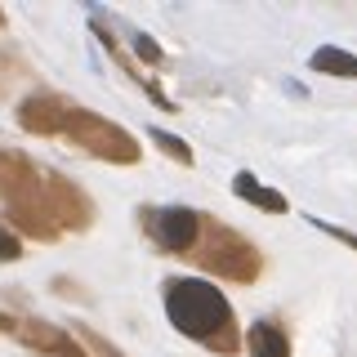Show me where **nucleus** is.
Here are the masks:
<instances>
[{"mask_svg": "<svg viewBox=\"0 0 357 357\" xmlns=\"http://www.w3.org/2000/svg\"><path fill=\"white\" fill-rule=\"evenodd\" d=\"M148 232L165 250H188L197 241V210L188 206H165V210H148Z\"/></svg>", "mask_w": 357, "mask_h": 357, "instance_id": "nucleus-2", "label": "nucleus"}, {"mask_svg": "<svg viewBox=\"0 0 357 357\" xmlns=\"http://www.w3.org/2000/svg\"><path fill=\"white\" fill-rule=\"evenodd\" d=\"M232 192H237L241 201H250V206H259V210H273V215L286 210V197L273 192V188H264L255 174H237V178H232Z\"/></svg>", "mask_w": 357, "mask_h": 357, "instance_id": "nucleus-6", "label": "nucleus"}, {"mask_svg": "<svg viewBox=\"0 0 357 357\" xmlns=\"http://www.w3.org/2000/svg\"><path fill=\"white\" fill-rule=\"evenodd\" d=\"M250 357H290L286 331H277L273 321H255L250 326Z\"/></svg>", "mask_w": 357, "mask_h": 357, "instance_id": "nucleus-5", "label": "nucleus"}, {"mask_svg": "<svg viewBox=\"0 0 357 357\" xmlns=\"http://www.w3.org/2000/svg\"><path fill=\"white\" fill-rule=\"evenodd\" d=\"M152 139L161 143V148L170 152V156H178V161H183V165L192 161V152H188V143H183V139H174V134H165V130H152Z\"/></svg>", "mask_w": 357, "mask_h": 357, "instance_id": "nucleus-7", "label": "nucleus"}, {"mask_svg": "<svg viewBox=\"0 0 357 357\" xmlns=\"http://www.w3.org/2000/svg\"><path fill=\"white\" fill-rule=\"evenodd\" d=\"M312 72L321 76H340V81H357V59L344 50H335V45H321V50H312Z\"/></svg>", "mask_w": 357, "mask_h": 357, "instance_id": "nucleus-4", "label": "nucleus"}, {"mask_svg": "<svg viewBox=\"0 0 357 357\" xmlns=\"http://www.w3.org/2000/svg\"><path fill=\"white\" fill-rule=\"evenodd\" d=\"M165 312L188 340H201V344H228V331H232V308L223 299V290H215L201 277H174L165 282Z\"/></svg>", "mask_w": 357, "mask_h": 357, "instance_id": "nucleus-1", "label": "nucleus"}, {"mask_svg": "<svg viewBox=\"0 0 357 357\" xmlns=\"http://www.w3.org/2000/svg\"><path fill=\"white\" fill-rule=\"evenodd\" d=\"M67 112L72 107H59L54 98H27L22 103V126L40 130V134H59V130H67Z\"/></svg>", "mask_w": 357, "mask_h": 357, "instance_id": "nucleus-3", "label": "nucleus"}, {"mask_svg": "<svg viewBox=\"0 0 357 357\" xmlns=\"http://www.w3.org/2000/svg\"><path fill=\"white\" fill-rule=\"evenodd\" d=\"M134 50H139V54H143L148 63H156V59H161V50L152 45V36H139V40H134Z\"/></svg>", "mask_w": 357, "mask_h": 357, "instance_id": "nucleus-9", "label": "nucleus"}, {"mask_svg": "<svg viewBox=\"0 0 357 357\" xmlns=\"http://www.w3.org/2000/svg\"><path fill=\"white\" fill-rule=\"evenodd\" d=\"M22 255V245H18V237H9L5 228H0V259H18Z\"/></svg>", "mask_w": 357, "mask_h": 357, "instance_id": "nucleus-8", "label": "nucleus"}]
</instances>
